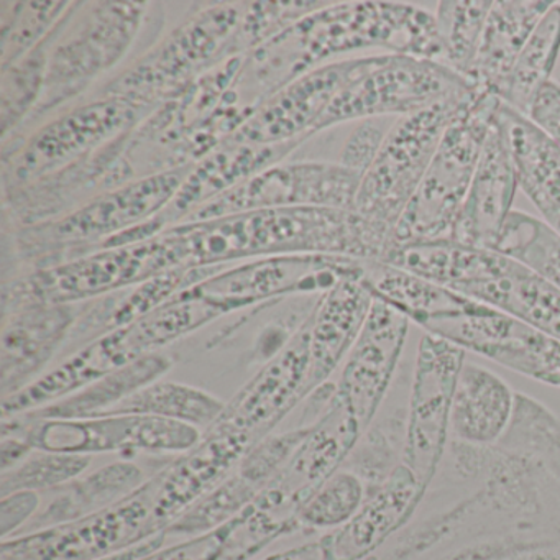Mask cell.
<instances>
[{
    "label": "cell",
    "instance_id": "29",
    "mask_svg": "<svg viewBox=\"0 0 560 560\" xmlns=\"http://www.w3.org/2000/svg\"><path fill=\"white\" fill-rule=\"evenodd\" d=\"M363 281L373 296L385 301L422 329L438 320L458 316L475 303L464 294L383 261H366Z\"/></svg>",
    "mask_w": 560,
    "mask_h": 560
},
{
    "label": "cell",
    "instance_id": "35",
    "mask_svg": "<svg viewBox=\"0 0 560 560\" xmlns=\"http://www.w3.org/2000/svg\"><path fill=\"white\" fill-rule=\"evenodd\" d=\"M73 2H0V71L31 54L57 27Z\"/></svg>",
    "mask_w": 560,
    "mask_h": 560
},
{
    "label": "cell",
    "instance_id": "9",
    "mask_svg": "<svg viewBox=\"0 0 560 560\" xmlns=\"http://www.w3.org/2000/svg\"><path fill=\"white\" fill-rule=\"evenodd\" d=\"M172 271L160 237L104 248L84 257L32 270L2 284V317L40 304H78L136 287Z\"/></svg>",
    "mask_w": 560,
    "mask_h": 560
},
{
    "label": "cell",
    "instance_id": "32",
    "mask_svg": "<svg viewBox=\"0 0 560 560\" xmlns=\"http://www.w3.org/2000/svg\"><path fill=\"white\" fill-rule=\"evenodd\" d=\"M143 483H145V478L137 465L124 462V464L101 468L96 474L71 485L65 497L55 501L35 521V526H40L42 529L38 530H44L91 516L97 511L113 506L116 504V500H124L122 497L132 494Z\"/></svg>",
    "mask_w": 560,
    "mask_h": 560
},
{
    "label": "cell",
    "instance_id": "25",
    "mask_svg": "<svg viewBox=\"0 0 560 560\" xmlns=\"http://www.w3.org/2000/svg\"><path fill=\"white\" fill-rule=\"evenodd\" d=\"M373 300L375 296L363 278H347L317 296L310 313L311 369L306 398L346 362L365 326Z\"/></svg>",
    "mask_w": 560,
    "mask_h": 560
},
{
    "label": "cell",
    "instance_id": "39",
    "mask_svg": "<svg viewBox=\"0 0 560 560\" xmlns=\"http://www.w3.org/2000/svg\"><path fill=\"white\" fill-rule=\"evenodd\" d=\"M258 485L252 483L241 474L232 475L201 500L196 501L178 520L173 521L170 530L185 534H199L221 526L225 521L250 506L257 498Z\"/></svg>",
    "mask_w": 560,
    "mask_h": 560
},
{
    "label": "cell",
    "instance_id": "15",
    "mask_svg": "<svg viewBox=\"0 0 560 560\" xmlns=\"http://www.w3.org/2000/svg\"><path fill=\"white\" fill-rule=\"evenodd\" d=\"M362 178L340 163H278L201 206L183 222L261 209H353Z\"/></svg>",
    "mask_w": 560,
    "mask_h": 560
},
{
    "label": "cell",
    "instance_id": "27",
    "mask_svg": "<svg viewBox=\"0 0 560 560\" xmlns=\"http://www.w3.org/2000/svg\"><path fill=\"white\" fill-rule=\"evenodd\" d=\"M516 408V393L483 366L465 363L452 402L455 441L490 447L506 435Z\"/></svg>",
    "mask_w": 560,
    "mask_h": 560
},
{
    "label": "cell",
    "instance_id": "24",
    "mask_svg": "<svg viewBox=\"0 0 560 560\" xmlns=\"http://www.w3.org/2000/svg\"><path fill=\"white\" fill-rule=\"evenodd\" d=\"M425 491L428 487L401 462L349 523L320 540L323 560H365L412 516Z\"/></svg>",
    "mask_w": 560,
    "mask_h": 560
},
{
    "label": "cell",
    "instance_id": "42",
    "mask_svg": "<svg viewBox=\"0 0 560 560\" xmlns=\"http://www.w3.org/2000/svg\"><path fill=\"white\" fill-rule=\"evenodd\" d=\"M526 117L560 149V84L556 81L544 84Z\"/></svg>",
    "mask_w": 560,
    "mask_h": 560
},
{
    "label": "cell",
    "instance_id": "31",
    "mask_svg": "<svg viewBox=\"0 0 560 560\" xmlns=\"http://www.w3.org/2000/svg\"><path fill=\"white\" fill-rule=\"evenodd\" d=\"M81 2H73L70 11L58 22L50 35L25 55L18 63L2 71L0 81V132L2 143L8 142L31 119L40 103L47 81L48 63L54 45L57 44L61 32L70 24L73 15L80 9Z\"/></svg>",
    "mask_w": 560,
    "mask_h": 560
},
{
    "label": "cell",
    "instance_id": "36",
    "mask_svg": "<svg viewBox=\"0 0 560 560\" xmlns=\"http://www.w3.org/2000/svg\"><path fill=\"white\" fill-rule=\"evenodd\" d=\"M491 5L493 2L488 0H448L439 4L435 14L442 42L441 63L467 81Z\"/></svg>",
    "mask_w": 560,
    "mask_h": 560
},
{
    "label": "cell",
    "instance_id": "18",
    "mask_svg": "<svg viewBox=\"0 0 560 560\" xmlns=\"http://www.w3.org/2000/svg\"><path fill=\"white\" fill-rule=\"evenodd\" d=\"M311 369V317L280 352L238 392L212 428L250 435L255 445L306 398ZM208 429V431H209Z\"/></svg>",
    "mask_w": 560,
    "mask_h": 560
},
{
    "label": "cell",
    "instance_id": "4",
    "mask_svg": "<svg viewBox=\"0 0 560 560\" xmlns=\"http://www.w3.org/2000/svg\"><path fill=\"white\" fill-rule=\"evenodd\" d=\"M501 104L500 97L475 88L442 136L415 198L393 232L392 247L451 241Z\"/></svg>",
    "mask_w": 560,
    "mask_h": 560
},
{
    "label": "cell",
    "instance_id": "40",
    "mask_svg": "<svg viewBox=\"0 0 560 560\" xmlns=\"http://www.w3.org/2000/svg\"><path fill=\"white\" fill-rule=\"evenodd\" d=\"M90 462V455L38 451V454L28 455L11 470L2 471V497L15 491L47 490L67 483L83 474Z\"/></svg>",
    "mask_w": 560,
    "mask_h": 560
},
{
    "label": "cell",
    "instance_id": "26",
    "mask_svg": "<svg viewBox=\"0 0 560 560\" xmlns=\"http://www.w3.org/2000/svg\"><path fill=\"white\" fill-rule=\"evenodd\" d=\"M553 4L556 2L536 0L493 2L485 22L474 68L468 77L471 86L501 100L521 50L529 40L540 19Z\"/></svg>",
    "mask_w": 560,
    "mask_h": 560
},
{
    "label": "cell",
    "instance_id": "1",
    "mask_svg": "<svg viewBox=\"0 0 560 560\" xmlns=\"http://www.w3.org/2000/svg\"><path fill=\"white\" fill-rule=\"evenodd\" d=\"M176 268L218 267L283 255H336L382 261L393 235L355 209H261L160 232Z\"/></svg>",
    "mask_w": 560,
    "mask_h": 560
},
{
    "label": "cell",
    "instance_id": "2",
    "mask_svg": "<svg viewBox=\"0 0 560 560\" xmlns=\"http://www.w3.org/2000/svg\"><path fill=\"white\" fill-rule=\"evenodd\" d=\"M370 48L441 61L435 15L395 2L326 5L247 55L244 81L265 101L326 60Z\"/></svg>",
    "mask_w": 560,
    "mask_h": 560
},
{
    "label": "cell",
    "instance_id": "20",
    "mask_svg": "<svg viewBox=\"0 0 560 560\" xmlns=\"http://www.w3.org/2000/svg\"><path fill=\"white\" fill-rule=\"evenodd\" d=\"M306 140L310 139L291 140L275 145H238L222 142L205 159L196 162L195 168L165 211L129 232L130 242L137 244L149 241L165 229L182 224L201 206L237 188L265 170L283 163Z\"/></svg>",
    "mask_w": 560,
    "mask_h": 560
},
{
    "label": "cell",
    "instance_id": "17",
    "mask_svg": "<svg viewBox=\"0 0 560 560\" xmlns=\"http://www.w3.org/2000/svg\"><path fill=\"white\" fill-rule=\"evenodd\" d=\"M373 58L330 61L307 71L271 94L250 119L224 142L238 145H275L316 136L320 117L340 91L362 74Z\"/></svg>",
    "mask_w": 560,
    "mask_h": 560
},
{
    "label": "cell",
    "instance_id": "22",
    "mask_svg": "<svg viewBox=\"0 0 560 560\" xmlns=\"http://www.w3.org/2000/svg\"><path fill=\"white\" fill-rule=\"evenodd\" d=\"M500 114V110H498ZM520 188L516 163L500 116L494 119L467 198L455 221L451 241L467 247L494 250L504 222L511 214L514 196Z\"/></svg>",
    "mask_w": 560,
    "mask_h": 560
},
{
    "label": "cell",
    "instance_id": "14",
    "mask_svg": "<svg viewBox=\"0 0 560 560\" xmlns=\"http://www.w3.org/2000/svg\"><path fill=\"white\" fill-rule=\"evenodd\" d=\"M366 261L336 255H283L229 265L196 287L225 313L296 293H326L347 278L365 277Z\"/></svg>",
    "mask_w": 560,
    "mask_h": 560
},
{
    "label": "cell",
    "instance_id": "30",
    "mask_svg": "<svg viewBox=\"0 0 560 560\" xmlns=\"http://www.w3.org/2000/svg\"><path fill=\"white\" fill-rule=\"evenodd\" d=\"M170 366H172V360L168 357L159 352L149 353V355L103 376L97 382L88 385L86 388L80 389L60 401L51 402V405L25 412V415L40 419L97 418V416L109 412L127 396L156 382Z\"/></svg>",
    "mask_w": 560,
    "mask_h": 560
},
{
    "label": "cell",
    "instance_id": "19",
    "mask_svg": "<svg viewBox=\"0 0 560 560\" xmlns=\"http://www.w3.org/2000/svg\"><path fill=\"white\" fill-rule=\"evenodd\" d=\"M408 329L405 314L375 298L365 326L343 362L334 398L365 431L392 385Z\"/></svg>",
    "mask_w": 560,
    "mask_h": 560
},
{
    "label": "cell",
    "instance_id": "21",
    "mask_svg": "<svg viewBox=\"0 0 560 560\" xmlns=\"http://www.w3.org/2000/svg\"><path fill=\"white\" fill-rule=\"evenodd\" d=\"M88 304H40L2 317V398L18 395L40 378L45 366L67 346Z\"/></svg>",
    "mask_w": 560,
    "mask_h": 560
},
{
    "label": "cell",
    "instance_id": "5",
    "mask_svg": "<svg viewBox=\"0 0 560 560\" xmlns=\"http://www.w3.org/2000/svg\"><path fill=\"white\" fill-rule=\"evenodd\" d=\"M165 103L101 96L4 147L2 195L34 185L142 126Z\"/></svg>",
    "mask_w": 560,
    "mask_h": 560
},
{
    "label": "cell",
    "instance_id": "11",
    "mask_svg": "<svg viewBox=\"0 0 560 560\" xmlns=\"http://www.w3.org/2000/svg\"><path fill=\"white\" fill-rule=\"evenodd\" d=\"M470 88L465 78L441 61L378 55L340 91L317 122L316 133L350 120L411 116Z\"/></svg>",
    "mask_w": 560,
    "mask_h": 560
},
{
    "label": "cell",
    "instance_id": "7",
    "mask_svg": "<svg viewBox=\"0 0 560 560\" xmlns=\"http://www.w3.org/2000/svg\"><path fill=\"white\" fill-rule=\"evenodd\" d=\"M147 2H81L51 48L47 81L28 122L81 96L124 60L142 31Z\"/></svg>",
    "mask_w": 560,
    "mask_h": 560
},
{
    "label": "cell",
    "instance_id": "33",
    "mask_svg": "<svg viewBox=\"0 0 560 560\" xmlns=\"http://www.w3.org/2000/svg\"><path fill=\"white\" fill-rule=\"evenodd\" d=\"M224 409L225 405L221 399L195 386L153 382L127 396L104 416H153L209 429L218 422Z\"/></svg>",
    "mask_w": 560,
    "mask_h": 560
},
{
    "label": "cell",
    "instance_id": "34",
    "mask_svg": "<svg viewBox=\"0 0 560 560\" xmlns=\"http://www.w3.org/2000/svg\"><path fill=\"white\" fill-rule=\"evenodd\" d=\"M560 57V4H553L540 19L514 63L501 94V103L516 113L527 116L534 97L544 84L549 83L550 74Z\"/></svg>",
    "mask_w": 560,
    "mask_h": 560
},
{
    "label": "cell",
    "instance_id": "41",
    "mask_svg": "<svg viewBox=\"0 0 560 560\" xmlns=\"http://www.w3.org/2000/svg\"><path fill=\"white\" fill-rule=\"evenodd\" d=\"M385 124L380 119L362 120L359 127L350 133L340 153V165L353 170V172L365 175L372 163L375 162L386 133Z\"/></svg>",
    "mask_w": 560,
    "mask_h": 560
},
{
    "label": "cell",
    "instance_id": "28",
    "mask_svg": "<svg viewBox=\"0 0 560 560\" xmlns=\"http://www.w3.org/2000/svg\"><path fill=\"white\" fill-rule=\"evenodd\" d=\"M501 124L516 163L520 188L560 235V149L526 116L501 104Z\"/></svg>",
    "mask_w": 560,
    "mask_h": 560
},
{
    "label": "cell",
    "instance_id": "3",
    "mask_svg": "<svg viewBox=\"0 0 560 560\" xmlns=\"http://www.w3.org/2000/svg\"><path fill=\"white\" fill-rule=\"evenodd\" d=\"M196 163L133 179L103 192L63 218L11 228L12 257L32 270L54 267L100 250L106 242L155 219L172 205ZM31 270V271H32Z\"/></svg>",
    "mask_w": 560,
    "mask_h": 560
},
{
    "label": "cell",
    "instance_id": "37",
    "mask_svg": "<svg viewBox=\"0 0 560 560\" xmlns=\"http://www.w3.org/2000/svg\"><path fill=\"white\" fill-rule=\"evenodd\" d=\"M494 252L521 261L560 290V235L540 219L511 212Z\"/></svg>",
    "mask_w": 560,
    "mask_h": 560
},
{
    "label": "cell",
    "instance_id": "10",
    "mask_svg": "<svg viewBox=\"0 0 560 560\" xmlns=\"http://www.w3.org/2000/svg\"><path fill=\"white\" fill-rule=\"evenodd\" d=\"M166 520L153 480L106 510L38 530L22 539L4 540L2 560H101L162 534Z\"/></svg>",
    "mask_w": 560,
    "mask_h": 560
},
{
    "label": "cell",
    "instance_id": "13",
    "mask_svg": "<svg viewBox=\"0 0 560 560\" xmlns=\"http://www.w3.org/2000/svg\"><path fill=\"white\" fill-rule=\"evenodd\" d=\"M465 350L434 334L422 336L406 409L402 464L429 488L447 454L452 402Z\"/></svg>",
    "mask_w": 560,
    "mask_h": 560
},
{
    "label": "cell",
    "instance_id": "8",
    "mask_svg": "<svg viewBox=\"0 0 560 560\" xmlns=\"http://www.w3.org/2000/svg\"><path fill=\"white\" fill-rule=\"evenodd\" d=\"M475 88L445 97L428 109L399 117L369 172L363 175L355 209L366 221L393 235L415 198L447 127Z\"/></svg>",
    "mask_w": 560,
    "mask_h": 560
},
{
    "label": "cell",
    "instance_id": "12",
    "mask_svg": "<svg viewBox=\"0 0 560 560\" xmlns=\"http://www.w3.org/2000/svg\"><path fill=\"white\" fill-rule=\"evenodd\" d=\"M14 435L34 451L90 455L113 451L189 452L202 441L195 425L153 416H100L86 419H40L12 416L2 438Z\"/></svg>",
    "mask_w": 560,
    "mask_h": 560
},
{
    "label": "cell",
    "instance_id": "38",
    "mask_svg": "<svg viewBox=\"0 0 560 560\" xmlns=\"http://www.w3.org/2000/svg\"><path fill=\"white\" fill-rule=\"evenodd\" d=\"M369 498V490L359 475L349 468L337 470L307 503L301 508L298 521L316 529L342 527L349 523Z\"/></svg>",
    "mask_w": 560,
    "mask_h": 560
},
{
    "label": "cell",
    "instance_id": "6",
    "mask_svg": "<svg viewBox=\"0 0 560 560\" xmlns=\"http://www.w3.org/2000/svg\"><path fill=\"white\" fill-rule=\"evenodd\" d=\"M245 4H215L196 12L162 44L110 80L101 96L166 103L183 88L234 57Z\"/></svg>",
    "mask_w": 560,
    "mask_h": 560
},
{
    "label": "cell",
    "instance_id": "16",
    "mask_svg": "<svg viewBox=\"0 0 560 560\" xmlns=\"http://www.w3.org/2000/svg\"><path fill=\"white\" fill-rule=\"evenodd\" d=\"M424 330L544 385L560 388V340L487 304L475 301L465 313L429 324Z\"/></svg>",
    "mask_w": 560,
    "mask_h": 560
},
{
    "label": "cell",
    "instance_id": "23",
    "mask_svg": "<svg viewBox=\"0 0 560 560\" xmlns=\"http://www.w3.org/2000/svg\"><path fill=\"white\" fill-rule=\"evenodd\" d=\"M560 340V290L506 255L490 252L480 277L455 290Z\"/></svg>",
    "mask_w": 560,
    "mask_h": 560
},
{
    "label": "cell",
    "instance_id": "43",
    "mask_svg": "<svg viewBox=\"0 0 560 560\" xmlns=\"http://www.w3.org/2000/svg\"><path fill=\"white\" fill-rule=\"evenodd\" d=\"M40 506V497L37 491H15V493L2 497V537L8 539L9 534L18 530L22 524L27 523L35 511Z\"/></svg>",
    "mask_w": 560,
    "mask_h": 560
}]
</instances>
